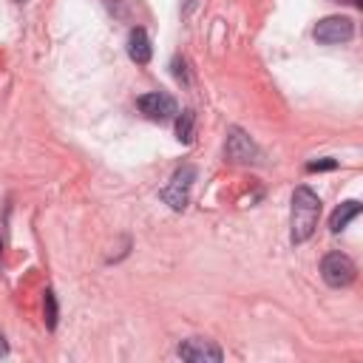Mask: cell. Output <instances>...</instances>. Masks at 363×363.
<instances>
[{
  "instance_id": "6da1fadb",
  "label": "cell",
  "mask_w": 363,
  "mask_h": 363,
  "mask_svg": "<svg viewBox=\"0 0 363 363\" xmlns=\"http://www.w3.org/2000/svg\"><path fill=\"white\" fill-rule=\"evenodd\" d=\"M318 216H320V199L306 184L295 187L292 193V241L295 244L306 241L315 233Z\"/></svg>"
},
{
  "instance_id": "7a4b0ae2",
  "label": "cell",
  "mask_w": 363,
  "mask_h": 363,
  "mask_svg": "<svg viewBox=\"0 0 363 363\" xmlns=\"http://www.w3.org/2000/svg\"><path fill=\"white\" fill-rule=\"evenodd\" d=\"M320 275H323V281H326L329 286L340 289V286H349V284L354 281L357 269H354V261H352L349 255H343V252H329V255H323V261H320Z\"/></svg>"
},
{
  "instance_id": "3957f363",
  "label": "cell",
  "mask_w": 363,
  "mask_h": 363,
  "mask_svg": "<svg viewBox=\"0 0 363 363\" xmlns=\"http://www.w3.org/2000/svg\"><path fill=\"white\" fill-rule=\"evenodd\" d=\"M136 108H139L147 119H153V122H167V119H173V116L179 113L176 99H173L170 94H162V91L142 94V96L136 99Z\"/></svg>"
},
{
  "instance_id": "277c9868",
  "label": "cell",
  "mask_w": 363,
  "mask_h": 363,
  "mask_svg": "<svg viewBox=\"0 0 363 363\" xmlns=\"http://www.w3.org/2000/svg\"><path fill=\"white\" fill-rule=\"evenodd\" d=\"M354 34V26L349 17H323L318 26H315V40L323 43V45H340V43H349Z\"/></svg>"
},
{
  "instance_id": "5b68a950",
  "label": "cell",
  "mask_w": 363,
  "mask_h": 363,
  "mask_svg": "<svg viewBox=\"0 0 363 363\" xmlns=\"http://www.w3.org/2000/svg\"><path fill=\"white\" fill-rule=\"evenodd\" d=\"M193 179H196V167H193V164H182V167L173 173L170 184L162 190V199H164V201H167L173 210H184L187 196H190V184H193Z\"/></svg>"
},
{
  "instance_id": "8992f818",
  "label": "cell",
  "mask_w": 363,
  "mask_h": 363,
  "mask_svg": "<svg viewBox=\"0 0 363 363\" xmlns=\"http://www.w3.org/2000/svg\"><path fill=\"white\" fill-rule=\"evenodd\" d=\"M224 156H227L230 162H244V164H250V162H258V159H261V150L255 147V142H252L241 128H230L227 145H224Z\"/></svg>"
},
{
  "instance_id": "52a82bcc",
  "label": "cell",
  "mask_w": 363,
  "mask_h": 363,
  "mask_svg": "<svg viewBox=\"0 0 363 363\" xmlns=\"http://www.w3.org/2000/svg\"><path fill=\"white\" fill-rule=\"evenodd\" d=\"M176 352H179L182 360H193V363H201V360H221V357H224L218 346H213L210 340H201V337L182 340Z\"/></svg>"
},
{
  "instance_id": "ba28073f",
  "label": "cell",
  "mask_w": 363,
  "mask_h": 363,
  "mask_svg": "<svg viewBox=\"0 0 363 363\" xmlns=\"http://www.w3.org/2000/svg\"><path fill=\"white\" fill-rule=\"evenodd\" d=\"M150 54H153V48H150V40H147L145 28H130V34H128V57L136 65H147Z\"/></svg>"
},
{
  "instance_id": "9c48e42d",
  "label": "cell",
  "mask_w": 363,
  "mask_h": 363,
  "mask_svg": "<svg viewBox=\"0 0 363 363\" xmlns=\"http://www.w3.org/2000/svg\"><path fill=\"white\" fill-rule=\"evenodd\" d=\"M357 216H360V201H343V204L329 216V230H332V233H340V230H346L349 221L357 218Z\"/></svg>"
},
{
  "instance_id": "30bf717a",
  "label": "cell",
  "mask_w": 363,
  "mask_h": 363,
  "mask_svg": "<svg viewBox=\"0 0 363 363\" xmlns=\"http://www.w3.org/2000/svg\"><path fill=\"white\" fill-rule=\"evenodd\" d=\"M193 125H196V113L193 111H182L179 119H176V136H179V142H184V145L193 142Z\"/></svg>"
},
{
  "instance_id": "8fae6325",
  "label": "cell",
  "mask_w": 363,
  "mask_h": 363,
  "mask_svg": "<svg viewBox=\"0 0 363 363\" xmlns=\"http://www.w3.org/2000/svg\"><path fill=\"white\" fill-rule=\"evenodd\" d=\"M43 306H45V326H48V329H57V298H54L51 289H45Z\"/></svg>"
},
{
  "instance_id": "7c38bea8",
  "label": "cell",
  "mask_w": 363,
  "mask_h": 363,
  "mask_svg": "<svg viewBox=\"0 0 363 363\" xmlns=\"http://www.w3.org/2000/svg\"><path fill=\"white\" fill-rule=\"evenodd\" d=\"M332 167H335V159H323V162H309L306 164L309 173H315V170H332Z\"/></svg>"
},
{
  "instance_id": "4fadbf2b",
  "label": "cell",
  "mask_w": 363,
  "mask_h": 363,
  "mask_svg": "<svg viewBox=\"0 0 363 363\" xmlns=\"http://www.w3.org/2000/svg\"><path fill=\"white\" fill-rule=\"evenodd\" d=\"M173 74H176V79H182V82H187V74H184V60H173Z\"/></svg>"
},
{
  "instance_id": "5bb4252c",
  "label": "cell",
  "mask_w": 363,
  "mask_h": 363,
  "mask_svg": "<svg viewBox=\"0 0 363 363\" xmlns=\"http://www.w3.org/2000/svg\"><path fill=\"white\" fill-rule=\"evenodd\" d=\"M9 352V346H6V340H3V332H0V354H6Z\"/></svg>"
},
{
  "instance_id": "9a60e30c",
  "label": "cell",
  "mask_w": 363,
  "mask_h": 363,
  "mask_svg": "<svg viewBox=\"0 0 363 363\" xmlns=\"http://www.w3.org/2000/svg\"><path fill=\"white\" fill-rule=\"evenodd\" d=\"M0 267H3V238H0Z\"/></svg>"
},
{
  "instance_id": "2e32d148",
  "label": "cell",
  "mask_w": 363,
  "mask_h": 363,
  "mask_svg": "<svg viewBox=\"0 0 363 363\" xmlns=\"http://www.w3.org/2000/svg\"><path fill=\"white\" fill-rule=\"evenodd\" d=\"M17 3H26V0H17Z\"/></svg>"
}]
</instances>
